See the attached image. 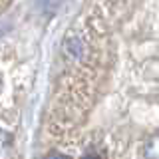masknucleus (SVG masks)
Wrapping results in <instances>:
<instances>
[{"label":"nucleus","instance_id":"f257e3e1","mask_svg":"<svg viewBox=\"0 0 159 159\" xmlns=\"http://www.w3.org/2000/svg\"><path fill=\"white\" fill-rule=\"evenodd\" d=\"M64 54L72 60V62H80L84 56V44L78 36H70L66 38V44H64Z\"/></svg>","mask_w":159,"mask_h":159},{"label":"nucleus","instance_id":"39448f33","mask_svg":"<svg viewBox=\"0 0 159 159\" xmlns=\"http://www.w3.org/2000/svg\"><path fill=\"white\" fill-rule=\"evenodd\" d=\"M46 159H66V157H64L62 153H58V151H52V153H50V155H48Z\"/></svg>","mask_w":159,"mask_h":159},{"label":"nucleus","instance_id":"7ed1b4c3","mask_svg":"<svg viewBox=\"0 0 159 159\" xmlns=\"http://www.w3.org/2000/svg\"><path fill=\"white\" fill-rule=\"evenodd\" d=\"M60 6H62V0H40V10L48 16L56 14Z\"/></svg>","mask_w":159,"mask_h":159},{"label":"nucleus","instance_id":"20e7f679","mask_svg":"<svg viewBox=\"0 0 159 159\" xmlns=\"http://www.w3.org/2000/svg\"><path fill=\"white\" fill-rule=\"evenodd\" d=\"M82 159H102V157H99L98 153H93V151H88V153H84Z\"/></svg>","mask_w":159,"mask_h":159},{"label":"nucleus","instance_id":"f03ea898","mask_svg":"<svg viewBox=\"0 0 159 159\" xmlns=\"http://www.w3.org/2000/svg\"><path fill=\"white\" fill-rule=\"evenodd\" d=\"M143 153H145L147 159H159V135H157V137H151V139L145 143Z\"/></svg>","mask_w":159,"mask_h":159}]
</instances>
